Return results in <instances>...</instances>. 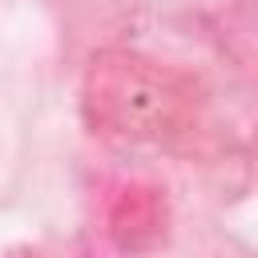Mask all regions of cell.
<instances>
[{
  "instance_id": "cell-1",
  "label": "cell",
  "mask_w": 258,
  "mask_h": 258,
  "mask_svg": "<svg viewBox=\"0 0 258 258\" xmlns=\"http://www.w3.org/2000/svg\"><path fill=\"white\" fill-rule=\"evenodd\" d=\"M85 105H89L93 125H101L105 133L157 141V137H169L185 121L189 93L173 73H165L161 64L145 56L105 52L89 69Z\"/></svg>"
}]
</instances>
